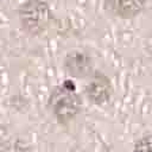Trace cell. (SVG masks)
<instances>
[{
	"instance_id": "7a4b0ae2",
	"label": "cell",
	"mask_w": 152,
	"mask_h": 152,
	"mask_svg": "<svg viewBox=\"0 0 152 152\" xmlns=\"http://www.w3.org/2000/svg\"><path fill=\"white\" fill-rule=\"evenodd\" d=\"M18 13L23 30L33 36L45 31L52 19L51 10L43 0H27L20 5Z\"/></svg>"
},
{
	"instance_id": "3957f363",
	"label": "cell",
	"mask_w": 152,
	"mask_h": 152,
	"mask_svg": "<svg viewBox=\"0 0 152 152\" xmlns=\"http://www.w3.org/2000/svg\"><path fill=\"white\" fill-rule=\"evenodd\" d=\"M87 95L96 104H102L107 102L112 95V86L108 77L101 72H95L91 75L87 84Z\"/></svg>"
},
{
	"instance_id": "6da1fadb",
	"label": "cell",
	"mask_w": 152,
	"mask_h": 152,
	"mask_svg": "<svg viewBox=\"0 0 152 152\" xmlns=\"http://www.w3.org/2000/svg\"><path fill=\"white\" fill-rule=\"evenodd\" d=\"M49 104L59 124L66 125L74 120L81 108V99L76 93L74 83L68 80L57 86L51 93Z\"/></svg>"
},
{
	"instance_id": "277c9868",
	"label": "cell",
	"mask_w": 152,
	"mask_h": 152,
	"mask_svg": "<svg viewBox=\"0 0 152 152\" xmlns=\"http://www.w3.org/2000/svg\"><path fill=\"white\" fill-rule=\"evenodd\" d=\"M104 2L110 13L124 19H129L142 10L146 0H104Z\"/></svg>"
},
{
	"instance_id": "5b68a950",
	"label": "cell",
	"mask_w": 152,
	"mask_h": 152,
	"mask_svg": "<svg viewBox=\"0 0 152 152\" xmlns=\"http://www.w3.org/2000/svg\"><path fill=\"white\" fill-rule=\"evenodd\" d=\"M64 65L68 72L75 77H84L90 74L91 59L88 55L80 51H72L66 55Z\"/></svg>"
},
{
	"instance_id": "8992f818",
	"label": "cell",
	"mask_w": 152,
	"mask_h": 152,
	"mask_svg": "<svg viewBox=\"0 0 152 152\" xmlns=\"http://www.w3.org/2000/svg\"><path fill=\"white\" fill-rule=\"evenodd\" d=\"M133 152H152V135H146L139 139L134 146Z\"/></svg>"
}]
</instances>
